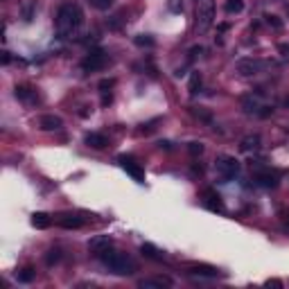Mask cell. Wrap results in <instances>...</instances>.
<instances>
[{
  "label": "cell",
  "mask_w": 289,
  "mask_h": 289,
  "mask_svg": "<svg viewBox=\"0 0 289 289\" xmlns=\"http://www.w3.org/2000/svg\"><path fill=\"white\" fill-rule=\"evenodd\" d=\"M54 23H57V34H59L61 39H68V36L77 34V30L82 27L84 14L75 2H64V5L57 9Z\"/></svg>",
  "instance_id": "1"
},
{
  "label": "cell",
  "mask_w": 289,
  "mask_h": 289,
  "mask_svg": "<svg viewBox=\"0 0 289 289\" xmlns=\"http://www.w3.org/2000/svg\"><path fill=\"white\" fill-rule=\"evenodd\" d=\"M100 260H102V265L107 267L111 273H115V276H131V273L136 271V262L127 253H122V251H113L111 248Z\"/></svg>",
  "instance_id": "2"
},
{
  "label": "cell",
  "mask_w": 289,
  "mask_h": 289,
  "mask_svg": "<svg viewBox=\"0 0 289 289\" xmlns=\"http://www.w3.org/2000/svg\"><path fill=\"white\" fill-rule=\"evenodd\" d=\"M215 21V0H197V18L195 30L197 34H206Z\"/></svg>",
  "instance_id": "3"
},
{
  "label": "cell",
  "mask_w": 289,
  "mask_h": 289,
  "mask_svg": "<svg viewBox=\"0 0 289 289\" xmlns=\"http://www.w3.org/2000/svg\"><path fill=\"white\" fill-rule=\"evenodd\" d=\"M215 167H217V172L222 174V178H226V181H230V178H235L237 174H240V160H237L235 156H228V154L217 156Z\"/></svg>",
  "instance_id": "4"
},
{
  "label": "cell",
  "mask_w": 289,
  "mask_h": 289,
  "mask_svg": "<svg viewBox=\"0 0 289 289\" xmlns=\"http://www.w3.org/2000/svg\"><path fill=\"white\" fill-rule=\"evenodd\" d=\"M265 61H260V59H253V57H244V59H237L235 64V70L240 72L242 77H253L258 75V72L265 70Z\"/></svg>",
  "instance_id": "5"
},
{
  "label": "cell",
  "mask_w": 289,
  "mask_h": 289,
  "mask_svg": "<svg viewBox=\"0 0 289 289\" xmlns=\"http://www.w3.org/2000/svg\"><path fill=\"white\" fill-rule=\"evenodd\" d=\"M242 107L246 113H255V115H260V118H269L273 113V107H265V104H260L258 97H253V95H246V97H242Z\"/></svg>",
  "instance_id": "6"
},
{
  "label": "cell",
  "mask_w": 289,
  "mask_h": 289,
  "mask_svg": "<svg viewBox=\"0 0 289 289\" xmlns=\"http://www.w3.org/2000/svg\"><path fill=\"white\" fill-rule=\"evenodd\" d=\"M107 61H109V57L102 52V50H93L90 54H86V57H84L82 68L86 72H93V70H100V68H104V66H107Z\"/></svg>",
  "instance_id": "7"
},
{
  "label": "cell",
  "mask_w": 289,
  "mask_h": 289,
  "mask_svg": "<svg viewBox=\"0 0 289 289\" xmlns=\"http://www.w3.org/2000/svg\"><path fill=\"white\" fill-rule=\"evenodd\" d=\"M113 248V240L109 235H95L89 242V251L95 255V258H102V255Z\"/></svg>",
  "instance_id": "8"
},
{
  "label": "cell",
  "mask_w": 289,
  "mask_h": 289,
  "mask_svg": "<svg viewBox=\"0 0 289 289\" xmlns=\"http://www.w3.org/2000/svg\"><path fill=\"white\" fill-rule=\"evenodd\" d=\"M120 165H122V170L127 172V174H131V177L136 178L138 183H145V170H142L133 158H129V156H120Z\"/></svg>",
  "instance_id": "9"
},
{
  "label": "cell",
  "mask_w": 289,
  "mask_h": 289,
  "mask_svg": "<svg viewBox=\"0 0 289 289\" xmlns=\"http://www.w3.org/2000/svg\"><path fill=\"white\" fill-rule=\"evenodd\" d=\"M203 206H206L208 210H213V213H226L224 201H222V197H219L215 190H206V192H203Z\"/></svg>",
  "instance_id": "10"
},
{
  "label": "cell",
  "mask_w": 289,
  "mask_h": 289,
  "mask_svg": "<svg viewBox=\"0 0 289 289\" xmlns=\"http://www.w3.org/2000/svg\"><path fill=\"white\" fill-rule=\"evenodd\" d=\"M255 181H258L262 188H276L278 181H280V177L271 170H258L255 172Z\"/></svg>",
  "instance_id": "11"
},
{
  "label": "cell",
  "mask_w": 289,
  "mask_h": 289,
  "mask_svg": "<svg viewBox=\"0 0 289 289\" xmlns=\"http://www.w3.org/2000/svg\"><path fill=\"white\" fill-rule=\"evenodd\" d=\"M172 280L170 278H163V276H156V278H145V280H140L138 283V287L142 289H163V287H172Z\"/></svg>",
  "instance_id": "12"
},
{
  "label": "cell",
  "mask_w": 289,
  "mask_h": 289,
  "mask_svg": "<svg viewBox=\"0 0 289 289\" xmlns=\"http://www.w3.org/2000/svg\"><path fill=\"white\" fill-rule=\"evenodd\" d=\"M39 127H41L43 131H57L64 127V122H61L59 115H41V120H39Z\"/></svg>",
  "instance_id": "13"
},
{
  "label": "cell",
  "mask_w": 289,
  "mask_h": 289,
  "mask_svg": "<svg viewBox=\"0 0 289 289\" xmlns=\"http://www.w3.org/2000/svg\"><path fill=\"white\" fill-rule=\"evenodd\" d=\"M190 273H192V276H203V278H217L219 269L208 267V265H192L190 267Z\"/></svg>",
  "instance_id": "14"
},
{
  "label": "cell",
  "mask_w": 289,
  "mask_h": 289,
  "mask_svg": "<svg viewBox=\"0 0 289 289\" xmlns=\"http://www.w3.org/2000/svg\"><path fill=\"white\" fill-rule=\"evenodd\" d=\"M59 226H64V228H79V226H84V219L79 217V215H59Z\"/></svg>",
  "instance_id": "15"
},
{
  "label": "cell",
  "mask_w": 289,
  "mask_h": 289,
  "mask_svg": "<svg viewBox=\"0 0 289 289\" xmlns=\"http://www.w3.org/2000/svg\"><path fill=\"white\" fill-rule=\"evenodd\" d=\"M86 145L93 149H104L109 145V140H107V136H102V133H89V136H86Z\"/></svg>",
  "instance_id": "16"
},
{
  "label": "cell",
  "mask_w": 289,
  "mask_h": 289,
  "mask_svg": "<svg viewBox=\"0 0 289 289\" xmlns=\"http://www.w3.org/2000/svg\"><path fill=\"white\" fill-rule=\"evenodd\" d=\"M16 97L18 100H23V102H36L39 100V95H36V90H32V89H27V86H16Z\"/></svg>",
  "instance_id": "17"
},
{
  "label": "cell",
  "mask_w": 289,
  "mask_h": 289,
  "mask_svg": "<svg viewBox=\"0 0 289 289\" xmlns=\"http://www.w3.org/2000/svg\"><path fill=\"white\" fill-rule=\"evenodd\" d=\"M140 253L145 255V258H149V260H163V258H165V255L160 253L158 248L154 246V244H149V242H147V244H142V246H140Z\"/></svg>",
  "instance_id": "18"
},
{
  "label": "cell",
  "mask_w": 289,
  "mask_h": 289,
  "mask_svg": "<svg viewBox=\"0 0 289 289\" xmlns=\"http://www.w3.org/2000/svg\"><path fill=\"white\" fill-rule=\"evenodd\" d=\"M32 226H34V228H47V226H50V215L47 213H34L32 215Z\"/></svg>",
  "instance_id": "19"
},
{
  "label": "cell",
  "mask_w": 289,
  "mask_h": 289,
  "mask_svg": "<svg viewBox=\"0 0 289 289\" xmlns=\"http://www.w3.org/2000/svg\"><path fill=\"white\" fill-rule=\"evenodd\" d=\"M34 276H36L34 267H25V269H21V271H18V283L27 285V283H32V280H34Z\"/></svg>",
  "instance_id": "20"
},
{
  "label": "cell",
  "mask_w": 289,
  "mask_h": 289,
  "mask_svg": "<svg viewBox=\"0 0 289 289\" xmlns=\"http://www.w3.org/2000/svg\"><path fill=\"white\" fill-rule=\"evenodd\" d=\"M199 89H201V75H199V72H192V75H190V84H188L190 95L195 97V95L199 93Z\"/></svg>",
  "instance_id": "21"
},
{
  "label": "cell",
  "mask_w": 289,
  "mask_h": 289,
  "mask_svg": "<svg viewBox=\"0 0 289 289\" xmlns=\"http://www.w3.org/2000/svg\"><path fill=\"white\" fill-rule=\"evenodd\" d=\"M260 147V136H246L242 140V149L244 152H251V149H258Z\"/></svg>",
  "instance_id": "22"
},
{
  "label": "cell",
  "mask_w": 289,
  "mask_h": 289,
  "mask_svg": "<svg viewBox=\"0 0 289 289\" xmlns=\"http://www.w3.org/2000/svg\"><path fill=\"white\" fill-rule=\"evenodd\" d=\"M244 9V0H226V12L228 14H240Z\"/></svg>",
  "instance_id": "23"
},
{
  "label": "cell",
  "mask_w": 289,
  "mask_h": 289,
  "mask_svg": "<svg viewBox=\"0 0 289 289\" xmlns=\"http://www.w3.org/2000/svg\"><path fill=\"white\" fill-rule=\"evenodd\" d=\"M59 260H61V251H59V248H50V251H47V255H45V262H47V267L57 265Z\"/></svg>",
  "instance_id": "24"
},
{
  "label": "cell",
  "mask_w": 289,
  "mask_h": 289,
  "mask_svg": "<svg viewBox=\"0 0 289 289\" xmlns=\"http://www.w3.org/2000/svg\"><path fill=\"white\" fill-rule=\"evenodd\" d=\"M136 45H140V47H145V45H147V47H154V45H156V41H154L149 34H138V36H136Z\"/></svg>",
  "instance_id": "25"
},
{
  "label": "cell",
  "mask_w": 289,
  "mask_h": 289,
  "mask_svg": "<svg viewBox=\"0 0 289 289\" xmlns=\"http://www.w3.org/2000/svg\"><path fill=\"white\" fill-rule=\"evenodd\" d=\"M89 2L95 7V9H100V12H107L109 7L113 5V0H89Z\"/></svg>",
  "instance_id": "26"
},
{
  "label": "cell",
  "mask_w": 289,
  "mask_h": 289,
  "mask_svg": "<svg viewBox=\"0 0 289 289\" xmlns=\"http://www.w3.org/2000/svg\"><path fill=\"white\" fill-rule=\"evenodd\" d=\"M167 7H170L172 14H181L183 12V0H167Z\"/></svg>",
  "instance_id": "27"
},
{
  "label": "cell",
  "mask_w": 289,
  "mask_h": 289,
  "mask_svg": "<svg viewBox=\"0 0 289 289\" xmlns=\"http://www.w3.org/2000/svg\"><path fill=\"white\" fill-rule=\"evenodd\" d=\"M265 18H267V23L271 25V27H276V30H280V27H283V21H280L276 14H267Z\"/></svg>",
  "instance_id": "28"
},
{
  "label": "cell",
  "mask_w": 289,
  "mask_h": 289,
  "mask_svg": "<svg viewBox=\"0 0 289 289\" xmlns=\"http://www.w3.org/2000/svg\"><path fill=\"white\" fill-rule=\"evenodd\" d=\"M115 86V79H102L100 82V89H102V93H109V90Z\"/></svg>",
  "instance_id": "29"
},
{
  "label": "cell",
  "mask_w": 289,
  "mask_h": 289,
  "mask_svg": "<svg viewBox=\"0 0 289 289\" xmlns=\"http://www.w3.org/2000/svg\"><path fill=\"white\" fill-rule=\"evenodd\" d=\"M190 154H195V156H197V154H201V152H203V145H201V142H190Z\"/></svg>",
  "instance_id": "30"
},
{
  "label": "cell",
  "mask_w": 289,
  "mask_h": 289,
  "mask_svg": "<svg viewBox=\"0 0 289 289\" xmlns=\"http://www.w3.org/2000/svg\"><path fill=\"white\" fill-rule=\"evenodd\" d=\"M278 52L283 54V59L289 61V45H287V43H280V45H278Z\"/></svg>",
  "instance_id": "31"
},
{
  "label": "cell",
  "mask_w": 289,
  "mask_h": 289,
  "mask_svg": "<svg viewBox=\"0 0 289 289\" xmlns=\"http://www.w3.org/2000/svg\"><path fill=\"white\" fill-rule=\"evenodd\" d=\"M201 52H203V47H201V45H195L192 50H190V59H195L197 54H201Z\"/></svg>",
  "instance_id": "32"
},
{
  "label": "cell",
  "mask_w": 289,
  "mask_h": 289,
  "mask_svg": "<svg viewBox=\"0 0 289 289\" xmlns=\"http://www.w3.org/2000/svg\"><path fill=\"white\" fill-rule=\"evenodd\" d=\"M197 115H199V118H203L206 122H213V118H210V113H206V111H197Z\"/></svg>",
  "instance_id": "33"
},
{
  "label": "cell",
  "mask_w": 289,
  "mask_h": 289,
  "mask_svg": "<svg viewBox=\"0 0 289 289\" xmlns=\"http://www.w3.org/2000/svg\"><path fill=\"white\" fill-rule=\"evenodd\" d=\"M9 61H12V57H9V52L5 50V52H2V64H9Z\"/></svg>",
  "instance_id": "34"
},
{
  "label": "cell",
  "mask_w": 289,
  "mask_h": 289,
  "mask_svg": "<svg viewBox=\"0 0 289 289\" xmlns=\"http://www.w3.org/2000/svg\"><path fill=\"white\" fill-rule=\"evenodd\" d=\"M285 107H287V109H289V97H287V100H285Z\"/></svg>",
  "instance_id": "35"
}]
</instances>
